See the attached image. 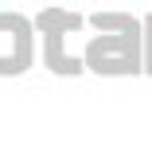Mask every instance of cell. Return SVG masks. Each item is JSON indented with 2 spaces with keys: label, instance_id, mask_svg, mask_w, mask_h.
<instances>
[{
  "label": "cell",
  "instance_id": "obj_2",
  "mask_svg": "<svg viewBox=\"0 0 152 152\" xmlns=\"http://www.w3.org/2000/svg\"><path fill=\"white\" fill-rule=\"evenodd\" d=\"M35 55V31L23 16L0 12V74H23Z\"/></svg>",
  "mask_w": 152,
  "mask_h": 152
},
{
  "label": "cell",
  "instance_id": "obj_4",
  "mask_svg": "<svg viewBox=\"0 0 152 152\" xmlns=\"http://www.w3.org/2000/svg\"><path fill=\"white\" fill-rule=\"evenodd\" d=\"M144 35H148V51H144V70L152 74V16L144 20Z\"/></svg>",
  "mask_w": 152,
  "mask_h": 152
},
{
  "label": "cell",
  "instance_id": "obj_3",
  "mask_svg": "<svg viewBox=\"0 0 152 152\" xmlns=\"http://www.w3.org/2000/svg\"><path fill=\"white\" fill-rule=\"evenodd\" d=\"M74 23H82V20L78 16H66V12H43L39 16V31L47 39V63L58 74H78L82 70V63H74L70 55H63V31L74 27Z\"/></svg>",
  "mask_w": 152,
  "mask_h": 152
},
{
  "label": "cell",
  "instance_id": "obj_1",
  "mask_svg": "<svg viewBox=\"0 0 152 152\" xmlns=\"http://www.w3.org/2000/svg\"><path fill=\"white\" fill-rule=\"evenodd\" d=\"M113 31L98 27V39L86 47V66L98 74H137L144 70V55H140V27L133 16H109Z\"/></svg>",
  "mask_w": 152,
  "mask_h": 152
}]
</instances>
